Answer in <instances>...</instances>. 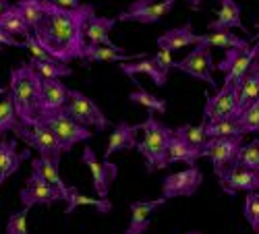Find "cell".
<instances>
[{
    "label": "cell",
    "instance_id": "cell-1",
    "mask_svg": "<svg viewBox=\"0 0 259 234\" xmlns=\"http://www.w3.org/2000/svg\"><path fill=\"white\" fill-rule=\"evenodd\" d=\"M92 5L77 9H62L44 0V11L39 21L31 27V35L54 60L69 65L71 60H85L90 44L85 41V25L94 15Z\"/></svg>",
    "mask_w": 259,
    "mask_h": 234
},
{
    "label": "cell",
    "instance_id": "cell-2",
    "mask_svg": "<svg viewBox=\"0 0 259 234\" xmlns=\"http://www.w3.org/2000/svg\"><path fill=\"white\" fill-rule=\"evenodd\" d=\"M9 93L13 98L15 112L25 126H31L39 118L41 108V77L35 73L31 62H23L11 69Z\"/></svg>",
    "mask_w": 259,
    "mask_h": 234
},
{
    "label": "cell",
    "instance_id": "cell-3",
    "mask_svg": "<svg viewBox=\"0 0 259 234\" xmlns=\"http://www.w3.org/2000/svg\"><path fill=\"white\" fill-rule=\"evenodd\" d=\"M141 131H143V139L137 141V152L145 160V170L147 172H156V170L168 168L166 154H168L172 129L166 126L162 120H158L154 112L149 110L147 118L141 122Z\"/></svg>",
    "mask_w": 259,
    "mask_h": 234
},
{
    "label": "cell",
    "instance_id": "cell-4",
    "mask_svg": "<svg viewBox=\"0 0 259 234\" xmlns=\"http://www.w3.org/2000/svg\"><path fill=\"white\" fill-rule=\"evenodd\" d=\"M44 124L50 126V131L54 133L58 145L62 154L64 152H73V147L77 143H83V141H90L94 137L92 129H88V126H83L79 122H75L73 118H69L67 114H64L62 110H54V112H41L39 118Z\"/></svg>",
    "mask_w": 259,
    "mask_h": 234
},
{
    "label": "cell",
    "instance_id": "cell-5",
    "mask_svg": "<svg viewBox=\"0 0 259 234\" xmlns=\"http://www.w3.org/2000/svg\"><path fill=\"white\" fill-rule=\"evenodd\" d=\"M60 110L75 122L88 126V129H96L100 133L110 126V120H108V116L104 114L100 106L90 96H85L77 89H69V100Z\"/></svg>",
    "mask_w": 259,
    "mask_h": 234
},
{
    "label": "cell",
    "instance_id": "cell-6",
    "mask_svg": "<svg viewBox=\"0 0 259 234\" xmlns=\"http://www.w3.org/2000/svg\"><path fill=\"white\" fill-rule=\"evenodd\" d=\"M175 69L193 77V79H199L203 83H207L211 89L218 91V83L213 79V69H215V62H213V54L211 48L197 44L193 48L183 60H175Z\"/></svg>",
    "mask_w": 259,
    "mask_h": 234
},
{
    "label": "cell",
    "instance_id": "cell-7",
    "mask_svg": "<svg viewBox=\"0 0 259 234\" xmlns=\"http://www.w3.org/2000/svg\"><path fill=\"white\" fill-rule=\"evenodd\" d=\"M243 135L241 137H213L207 139V143L203 145V158H209L211 166H213V174L222 176L226 170L236 162L239 150L243 147Z\"/></svg>",
    "mask_w": 259,
    "mask_h": 234
},
{
    "label": "cell",
    "instance_id": "cell-8",
    "mask_svg": "<svg viewBox=\"0 0 259 234\" xmlns=\"http://www.w3.org/2000/svg\"><path fill=\"white\" fill-rule=\"evenodd\" d=\"M17 139L19 141H25L29 147H33V150L41 158H48L54 164H60L62 150H60V145H58L54 133L50 131V126L44 124L41 120L33 122L31 126H23V129L17 133Z\"/></svg>",
    "mask_w": 259,
    "mask_h": 234
},
{
    "label": "cell",
    "instance_id": "cell-9",
    "mask_svg": "<svg viewBox=\"0 0 259 234\" xmlns=\"http://www.w3.org/2000/svg\"><path fill=\"white\" fill-rule=\"evenodd\" d=\"M81 162L88 166V170L92 172V180H94V191L100 199H108V193H110V186L118 176V166L112 164L110 160H100L94 152L92 145L83 147L81 154Z\"/></svg>",
    "mask_w": 259,
    "mask_h": 234
},
{
    "label": "cell",
    "instance_id": "cell-10",
    "mask_svg": "<svg viewBox=\"0 0 259 234\" xmlns=\"http://www.w3.org/2000/svg\"><path fill=\"white\" fill-rule=\"evenodd\" d=\"M175 3L177 0H162V3H156V0H133L128 9H124L116 19L122 21V23L135 21V23H143V25H154L172 11Z\"/></svg>",
    "mask_w": 259,
    "mask_h": 234
},
{
    "label": "cell",
    "instance_id": "cell-11",
    "mask_svg": "<svg viewBox=\"0 0 259 234\" xmlns=\"http://www.w3.org/2000/svg\"><path fill=\"white\" fill-rule=\"evenodd\" d=\"M203 182V174L197 166H189L181 172H172L162 180V197H191L195 195Z\"/></svg>",
    "mask_w": 259,
    "mask_h": 234
},
{
    "label": "cell",
    "instance_id": "cell-12",
    "mask_svg": "<svg viewBox=\"0 0 259 234\" xmlns=\"http://www.w3.org/2000/svg\"><path fill=\"white\" fill-rule=\"evenodd\" d=\"M19 199L23 203V207H27V209H31L33 205H54L58 201H67L60 189L48 184L44 178H39L33 172L25 180V186L21 189Z\"/></svg>",
    "mask_w": 259,
    "mask_h": 234
},
{
    "label": "cell",
    "instance_id": "cell-13",
    "mask_svg": "<svg viewBox=\"0 0 259 234\" xmlns=\"http://www.w3.org/2000/svg\"><path fill=\"white\" fill-rule=\"evenodd\" d=\"M239 116V106H236V93L234 85L222 83L215 96H209L205 100L203 108V122H215V120H226Z\"/></svg>",
    "mask_w": 259,
    "mask_h": 234
},
{
    "label": "cell",
    "instance_id": "cell-14",
    "mask_svg": "<svg viewBox=\"0 0 259 234\" xmlns=\"http://www.w3.org/2000/svg\"><path fill=\"white\" fill-rule=\"evenodd\" d=\"M255 54H257V44L249 46V48H232V50H226L222 62H218V71L224 73V83L226 85H234L239 81L247 71L249 67L253 65L255 60Z\"/></svg>",
    "mask_w": 259,
    "mask_h": 234
},
{
    "label": "cell",
    "instance_id": "cell-15",
    "mask_svg": "<svg viewBox=\"0 0 259 234\" xmlns=\"http://www.w3.org/2000/svg\"><path fill=\"white\" fill-rule=\"evenodd\" d=\"M218 182L224 193L232 195V197L236 193H241V191H245V193H255V191H259V172L243 168L239 164H232L218 178Z\"/></svg>",
    "mask_w": 259,
    "mask_h": 234
},
{
    "label": "cell",
    "instance_id": "cell-16",
    "mask_svg": "<svg viewBox=\"0 0 259 234\" xmlns=\"http://www.w3.org/2000/svg\"><path fill=\"white\" fill-rule=\"evenodd\" d=\"M141 131V124H128V122H118L114 126V131L110 133L108 139L104 160L108 162L114 154L118 152H128V150H137V133Z\"/></svg>",
    "mask_w": 259,
    "mask_h": 234
},
{
    "label": "cell",
    "instance_id": "cell-17",
    "mask_svg": "<svg viewBox=\"0 0 259 234\" xmlns=\"http://www.w3.org/2000/svg\"><path fill=\"white\" fill-rule=\"evenodd\" d=\"M166 197L149 199V201H133L131 203V222H128L124 234H143L149 228V220H152L154 211H158L162 205H166Z\"/></svg>",
    "mask_w": 259,
    "mask_h": 234
},
{
    "label": "cell",
    "instance_id": "cell-18",
    "mask_svg": "<svg viewBox=\"0 0 259 234\" xmlns=\"http://www.w3.org/2000/svg\"><path fill=\"white\" fill-rule=\"evenodd\" d=\"M116 17H98L94 13L88 19V25H85V41L90 46H116L110 39V33L116 27Z\"/></svg>",
    "mask_w": 259,
    "mask_h": 234
},
{
    "label": "cell",
    "instance_id": "cell-19",
    "mask_svg": "<svg viewBox=\"0 0 259 234\" xmlns=\"http://www.w3.org/2000/svg\"><path fill=\"white\" fill-rule=\"evenodd\" d=\"M209 31H232V29H241L249 33L245 27L243 19H241V5L236 0H220V13L211 23L207 25Z\"/></svg>",
    "mask_w": 259,
    "mask_h": 234
},
{
    "label": "cell",
    "instance_id": "cell-20",
    "mask_svg": "<svg viewBox=\"0 0 259 234\" xmlns=\"http://www.w3.org/2000/svg\"><path fill=\"white\" fill-rule=\"evenodd\" d=\"M234 93H236V106H239V114L243 108L259 98V62L253 60L249 71L234 83Z\"/></svg>",
    "mask_w": 259,
    "mask_h": 234
},
{
    "label": "cell",
    "instance_id": "cell-21",
    "mask_svg": "<svg viewBox=\"0 0 259 234\" xmlns=\"http://www.w3.org/2000/svg\"><path fill=\"white\" fill-rule=\"evenodd\" d=\"M120 71L126 75V77H135V75H147L149 79H152L158 87H164V85L168 83V71H164L156 58H141V60H135V62H120Z\"/></svg>",
    "mask_w": 259,
    "mask_h": 234
},
{
    "label": "cell",
    "instance_id": "cell-22",
    "mask_svg": "<svg viewBox=\"0 0 259 234\" xmlns=\"http://www.w3.org/2000/svg\"><path fill=\"white\" fill-rule=\"evenodd\" d=\"M199 158H203V150L193 147L191 143H187L181 135L175 133V129H172V137H170V143H168V154H166L168 166L179 164V162H183L187 166H195Z\"/></svg>",
    "mask_w": 259,
    "mask_h": 234
},
{
    "label": "cell",
    "instance_id": "cell-23",
    "mask_svg": "<svg viewBox=\"0 0 259 234\" xmlns=\"http://www.w3.org/2000/svg\"><path fill=\"white\" fill-rule=\"evenodd\" d=\"M69 100V87L60 79H41V112L60 110Z\"/></svg>",
    "mask_w": 259,
    "mask_h": 234
},
{
    "label": "cell",
    "instance_id": "cell-24",
    "mask_svg": "<svg viewBox=\"0 0 259 234\" xmlns=\"http://www.w3.org/2000/svg\"><path fill=\"white\" fill-rule=\"evenodd\" d=\"M193 44H197V33H193L191 21H187L183 27H175L158 37V48L166 50V52H177V50L193 46Z\"/></svg>",
    "mask_w": 259,
    "mask_h": 234
},
{
    "label": "cell",
    "instance_id": "cell-25",
    "mask_svg": "<svg viewBox=\"0 0 259 234\" xmlns=\"http://www.w3.org/2000/svg\"><path fill=\"white\" fill-rule=\"evenodd\" d=\"M147 54H126L122 46H90L85 62H135Z\"/></svg>",
    "mask_w": 259,
    "mask_h": 234
},
{
    "label": "cell",
    "instance_id": "cell-26",
    "mask_svg": "<svg viewBox=\"0 0 259 234\" xmlns=\"http://www.w3.org/2000/svg\"><path fill=\"white\" fill-rule=\"evenodd\" d=\"M197 44L207 46V48H222V50H232V48H249L253 41L243 39L232 31H207L197 35ZM195 44V46H197Z\"/></svg>",
    "mask_w": 259,
    "mask_h": 234
},
{
    "label": "cell",
    "instance_id": "cell-27",
    "mask_svg": "<svg viewBox=\"0 0 259 234\" xmlns=\"http://www.w3.org/2000/svg\"><path fill=\"white\" fill-rule=\"evenodd\" d=\"M31 172L37 174L39 178H44L48 184L60 189L62 195H64V199L69 197V189H71V186L64 184V180H62V176H60V172H58V164H54L52 160L41 158V156L33 158V160H31Z\"/></svg>",
    "mask_w": 259,
    "mask_h": 234
},
{
    "label": "cell",
    "instance_id": "cell-28",
    "mask_svg": "<svg viewBox=\"0 0 259 234\" xmlns=\"http://www.w3.org/2000/svg\"><path fill=\"white\" fill-rule=\"evenodd\" d=\"M0 139L5 137V133H13V137H17V133L23 129V122L19 120L15 106H13V98L7 89H0Z\"/></svg>",
    "mask_w": 259,
    "mask_h": 234
},
{
    "label": "cell",
    "instance_id": "cell-29",
    "mask_svg": "<svg viewBox=\"0 0 259 234\" xmlns=\"http://www.w3.org/2000/svg\"><path fill=\"white\" fill-rule=\"evenodd\" d=\"M0 29L7 31L13 37H23L25 39V37L31 35V29L25 23V19H23V15H21L17 5H11L3 15H0Z\"/></svg>",
    "mask_w": 259,
    "mask_h": 234
},
{
    "label": "cell",
    "instance_id": "cell-30",
    "mask_svg": "<svg viewBox=\"0 0 259 234\" xmlns=\"http://www.w3.org/2000/svg\"><path fill=\"white\" fill-rule=\"evenodd\" d=\"M81 205H90V207H96L100 214H110L112 211V203L110 199H94V197H88V195H81L75 186L69 189V197H67V209H64V214L71 216L73 211Z\"/></svg>",
    "mask_w": 259,
    "mask_h": 234
},
{
    "label": "cell",
    "instance_id": "cell-31",
    "mask_svg": "<svg viewBox=\"0 0 259 234\" xmlns=\"http://www.w3.org/2000/svg\"><path fill=\"white\" fill-rule=\"evenodd\" d=\"M31 67L35 69V73L41 79H62V77H69L73 75V69L69 65H64L60 60H31Z\"/></svg>",
    "mask_w": 259,
    "mask_h": 234
},
{
    "label": "cell",
    "instance_id": "cell-32",
    "mask_svg": "<svg viewBox=\"0 0 259 234\" xmlns=\"http://www.w3.org/2000/svg\"><path fill=\"white\" fill-rule=\"evenodd\" d=\"M205 135H207V139H213V137H241L243 131H241L239 118H226V120L205 122Z\"/></svg>",
    "mask_w": 259,
    "mask_h": 234
},
{
    "label": "cell",
    "instance_id": "cell-33",
    "mask_svg": "<svg viewBox=\"0 0 259 234\" xmlns=\"http://www.w3.org/2000/svg\"><path fill=\"white\" fill-rule=\"evenodd\" d=\"M236 118H239V124H241L243 135L259 133V98H257L255 102H251L247 108H243L241 114L236 116Z\"/></svg>",
    "mask_w": 259,
    "mask_h": 234
},
{
    "label": "cell",
    "instance_id": "cell-34",
    "mask_svg": "<svg viewBox=\"0 0 259 234\" xmlns=\"http://www.w3.org/2000/svg\"><path fill=\"white\" fill-rule=\"evenodd\" d=\"M243 168H249V170H255L259 172V139H253L249 143H243V147L239 150V156H236V162Z\"/></svg>",
    "mask_w": 259,
    "mask_h": 234
},
{
    "label": "cell",
    "instance_id": "cell-35",
    "mask_svg": "<svg viewBox=\"0 0 259 234\" xmlns=\"http://www.w3.org/2000/svg\"><path fill=\"white\" fill-rule=\"evenodd\" d=\"M128 100H131L133 104L143 106V108H147V110H152V112H158V114H164L166 112V100H162L160 96H154V93H147L141 87L137 91H131Z\"/></svg>",
    "mask_w": 259,
    "mask_h": 234
},
{
    "label": "cell",
    "instance_id": "cell-36",
    "mask_svg": "<svg viewBox=\"0 0 259 234\" xmlns=\"http://www.w3.org/2000/svg\"><path fill=\"white\" fill-rule=\"evenodd\" d=\"M177 135H181L187 143H191L193 147H199L203 150V145L207 143V135H205V122H201L199 126H193V124H183L175 129Z\"/></svg>",
    "mask_w": 259,
    "mask_h": 234
},
{
    "label": "cell",
    "instance_id": "cell-37",
    "mask_svg": "<svg viewBox=\"0 0 259 234\" xmlns=\"http://www.w3.org/2000/svg\"><path fill=\"white\" fill-rule=\"evenodd\" d=\"M243 214H245V220L249 222V226L253 228V232L259 234V191L247 193Z\"/></svg>",
    "mask_w": 259,
    "mask_h": 234
},
{
    "label": "cell",
    "instance_id": "cell-38",
    "mask_svg": "<svg viewBox=\"0 0 259 234\" xmlns=\"http://www.w3.org/2000/svg\"><path fill=\"white\" fill-rule=\"evenodd\" d=\"M27 207H21L19 211H13L7 222V234H27Z\"/></svg>",
    "mask_w": 259,
    "mask_h": 234
},
{
    "label": "cell",
    "instance_id": "cell-39",
    "mask_svg": "<svg viewBox=\"0 0 259 234\" xmlns=\"http://www.w3.org/2000/svg\"><path fill=\"white\" fill-rule=\"evenodd\" d=\"M29 150H23V152H17V156L3 168V170H0V186H3L5 182H7V178H11L15 172H17V170L21 168V164H23L25 160H29Z\"/></svg>",
    "mask_w": 259,
    "mask_h": 234
},
{
    "label": "cell",
    "instance_id": "cell-40",
    "mask_svg": "<svg viewBox=\"0 0 259 234\" xmlns=\"http://www.w3.org/2000/svg\"><path fill=\"white\" fill-rule=\"evenodd\" d=\"M17 137H13L11 141L0 139V170H3L15 156H17Z\"/></svg>",
    "mask_w": 259,
    "mask_h": 234
},
{
    "label": "cell",
    "instance_id": "cell-41",
    "mask_svg": "<svg viewBox=\"0 0 259 234\" xmlns=\"http://www.w3.org/2000/svg\"><path fill=\"white\" fill-rule=\"evenodd\" d=\"M23 44H25L23 48H25V50H29L31 60H50V58H52V56H50V54H48L44 48H41V46L37 44V39H35L33 35L25 37V39H23Z\"/></svg>",
    "mask_w": 259,
    "mask_h": 234
},
{
    "label": "cell",
    "instance_id": "cell-42",
    "mask_svg": "<svg viewBox=\"0 0 259 234\" xmlns=\"http://www.w3.org/2000/svg\"><path fill=\"white\" fill-rule=\"evenodd\" d=\"M0 46H13V48H23L25 44H23V41H19L17 37L9 35L7 31H3V29H0Z\"/></svg>",
    "mask_w": 259,
    "mask_h": 234
},
{
    "label": "cell",
    "instance_id": "cell-43",
    "mask_svg": "<svg viewBox=\"0 0 259 234\" xmlns=\"http://www.w3.org/2000/svg\"><path fill=\"white\" fill-rule=\"evenodd\" d=\"M48 3H52L56 7H62V9H77V7L83 5L81 0H48Z\"/></svg>",
    "mask_w": 259,
    "mask_h": 234
},
{
    "label": "cell",
    "instance_id": "cell-44",
    "mask_svg": "<svg viewBox=\"0 0 259 234\" xmlns=\"http://www.w3.org/2000/svg\"><path fill=\"white\" fill-rule=\"evenodd\" d=\"M185 3H189V7H191L193 11H199V9H201V5L205 3V0H185Z\"/></svg>",
    "mask_w": 259,
    "mask_h": 234
},
{
    "label": "cell",
    "instance_id": "cell-45",
    "mask_svg": "<svg viewBox=\"0 0 259 234\" xmlns=\"http://www.w3.org/2000/svg\"><path fill=\"white\" fill-rule=\"evenodd\" d=\"M11 7V3H9V0H0V15H3L7 9Z\"/></svg>",
    "mask_w": 259,
    "mask_h": 234
},
{
    "label": "cell",
    "instance_id": "cell-46",
    "mask_svg": "<svg viewBox=\"0 0 259 234\" xmlns=\"http://www.w3.org/2000/svg\"><path fill=\"white\" fill-rule=\"evenodd\" d=\"M255 39H259V23H257V33L251 35V41H255Z\"/></svg>",
    "mask_w": 259,
    "mask_h": 234
},
{
    "label": "cell",
    "instance_id": "cell-47",
    "mask_svg": "<svg viewBox=\"0 0 259 234\" xmlns=\"http://www.w3.org/2000/svg\"><path fill=\"white\" fill-rule=\"evenodd\" d=\"M255 62H259V41H257V54H255Z\"/></svg>",
    "mask_w": 259,
    "mask_h": 234
},
{
    "label": "cell",
    "instance_id": "cell-48",
    "mask_svg": "<svg viewBox=\"0 0 259 234\" xmlns=\"http://www.w3.org/2000/svg\"><path fill=\"white\" fill-rule=\"evenodd\" d=\"M187 234H203V232H187Z\"/></svg>",
    "mask_w": 259,
    "mask_h": 234
}]
</instances>
